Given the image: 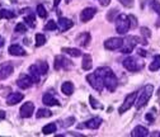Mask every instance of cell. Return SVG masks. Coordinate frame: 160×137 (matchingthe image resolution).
<instances>
[{
	"instance_id": "6da1fadb",
	"label": "cell",
	"mask_w": 160,
	"mask_h": 137,
	"mask_svg": "<svg viewBox=\"0 0 160 137\" xmlns=\"http://www.w3.org/2000/svg\"><path fill=\"white\" fill-rule=\"evenodd\" d=\"M94 72L102 77L103 83H104V86L111 93L116 90V88L118 86V79H117V76L114 75V72L109 67H98Z\"/></svg>"
},
{
	"instance_id": "7a4b0ae2",
	"label": "cell",
	"mask_w": 160,
	"mask_h": 137,
	"mask_svg": "<svg viewBox=\"0 0 160 137\" xmlns=\"http://www.w3.org/2000/svg\"><path fill=\"white\" fill-rule=\"evenodd\" d=\"M152 93H154V86L151 84L145 85L141 90L137 91V96H136V100H135V105H136L137 110L146 105V103L149 102V99L151 98Z\"/></svg>"
},
{
	"instance_id": "3957f363",
	"label": "cell",
	"mask_w": 160,
	"mask_h": 137,
	"mask_svg": "<svg viewBox=\"0 0 160 137\" xmlns=\"http://www.w3.org/2000/svg\"><path fill=\"white\" fill-rule=\"evenodd\" d=\"M116 21V31L118 34H126L130 29V19L126 14H118Z\"/></svg>"
},
{
	"instance_id": "277c9868",
	"label": "cell",
	"mask_w": 160,
	"mask_h": 137,
	"mask_svg": "<svg viewBox=\"0 0 160 137\" xmlns=\"http://www.w3.org/2000/svg\"><path fill=\"white\" fill-rule=\"evenodd\" d=\"M141 43V38L137 36H127L123 40V45L119 48L122 53H130L133 51V48L136 47V45Z\"/></svg>"
},
{
	"instance_id": "5b68a950",
	"label": "cell",
	"mask_w": 160,
	"mask_h": 137,
	"mask_svg": "<svg viewBox=\"0 0 160 137\" xmlns=\"http://www.w3.org/2000/svg\"><path fill=\"white\" fill-rule=\"evenodd\" d=\"M123 66L128 70V71H132V72H136L138 70H141L144 67V62L142 61H138L136 57H132V56H128L123 60Z\"/></svg>"
},
{
	"instance_id": "8992f818",
	"label": "cell",
	"mask_w": 160,
	"mask_h": 137,
	"mask_svg": "<svg viewBox=\"0 0 160 137\" xmlns=\"http://www.w3.org/2000/svg\"><path fill=\"white\" fill-rule=\"evenodd\" d=\"M87 81L90 84L92 88H94V89H95L97 91H99V93H101V91L103 90V88H104L103 79H102V77L99 76V75H97L95 72L87 75Z\"/></svg>"
},
{
	"instance_id": "52a82bcc",
	"label": "cell",
	"mask_w": 160,
	"mask_h": 137,
	"mask_svg": "<svg viewBox=\"0 0 160 137\" xmlns=\"http://www.w3.org/2000/svg\"><path fill=\"white\" fill-rule=\"evenodd\" d=\"M136 96H137V91H133V93L128 94V95H127V96L125 98V100H123V103L121 104V107H119L118 112H119V113H125L126 110L131 109V107H132V105L135 104Z\"/></svg>"
},
{
	"instance_id": "ba28073f",
	"label": "cell",
	"mask_w": 160,
	"mask_h": 137,
	"mask_svg": "<svg viewBox=\"0 0 160 137\" xmlns=\"http://www.w3.org/2000/svg\"><path fill=\"white\" fill-rule=\"evenodd\" d=\"M69 66H71V62L69 58H66L62 55H57L55 57V61H53V67L55 70H66Z\"/></svg>"
},
{
	"instance_id": "9c48e42d",
	"label": "cell",
	"mask_w": 160,
	"mask_h": 137,
	"mask_svg": "<svg viewBox=\"0 0 160 137\" xmlns=\"http://www.w3.org/2000/svg\"><path fill=\"white\" fill-rule=\"evenodd\" d=\"M122 45H123V40L122 38H118V37H112V38H108V40L104 41V47L111 51L119 50L122 47Z\"/></svg>"
},
{
	"instance_id": "30bf717a",
	"label": "cell",
	"mask_w": 160,
	"mask_h": 137,
	"mask_svg": "<svg viewBox=\"0 0 160 137\" xmlns=\"http://www.w3.org/2000/svg\"><path fill=\"white\" fill-rule=\"evenodd\" d=\"M102 125V118L101 117H93V118L88 120L85 123H82V125H78V128H90V130H97Z\"/></svg>"
},
{
	"instance_id": "8fae6325",
	"label": "cell",
	"mask_w": 160,
	"mask_h": 137,
	"mask_svg": "<svg viewBox=\"0 0 160 137\" xmlns=\"http://www.w3.org/2000/svg\"><path fill=\"white\" fill-rule=\"evenodd\" d=\"M33 112H34V104L32 102L24 103L19 109V114H21L22 118H29V117H32Z\"/></svg>"
},
{
	"instance_id": "7c38bea8",
	"label": "cell",
	"mask_w": 160,
	"mask_h": 137,
	"mask_svg": "<svg viewBox=\"0 0 160 137\" xmlns=\"http://www.w3.org/2000/svg\"><path fill=\"white\" fill-rule=\"evenodd\" d=\"M14 69L10 62H3L0 64V80H4L7 77H9L13 74Z\"/></svg>"
},
{
	"instance_id": "4fadbf2b",
	"label": "cell",
	"mask_w": 160,
	"mask_h": 137,
	"mask_svg": "<svg viewBox=\"0 0 160 137\" xmlns=\"http://www.w3.org/2000/svg\"><path fill=\"white\" fill-rule=\"evenodd\" d=\"M95 13H97V9L93 8V7H88V8L83 9L82 13H80V21H82L83 23L89 22L90 19H93V17L95 15Z\"/></svg>"
},
{
	"instance_id": "5bb4252c",
	"label": "cell",
	"mask_w": 160,
	"mask_h": 137,
	"mask_svg": "<svg viewBox=\"0 0 160 137\" xmlns=\"http://www.w3.org/2000/svg\"><path fill=\"white\" fill-rule=\"evenodd\" d=\"M22 14H24V23L27 26H29V28H34L36 27V18H34V14L33 12L29 9V8H26L21 12Z\"/></svg>"
},
{
	"instance_id": "9a60e30c",
	"label": "cell",
	"mask_w": 160,
	"mask_h": 137,
	"mask_svg": "<svg viewBox=\"0 0 160 137\" xmlns=\"http://www.w3.org/2000/svg\"><path fill=\"white\" fill-rule=\"evenodd\" d=\"M90 40H92L90 33L84 32V33H80V34H78V36H76L75 42H76L80 47H87V46L90 43Z\"/></svg>"
},
{
	"instance_id": "2e32d148",
	"label": "cell",
	"mask_w": 160,
	"mask_h": 137,
	"mask_svg": "<svg viewBox=\"0 0 160 137\" xmlns=\"http://www.w3.org/2000/svg\"><path fill=\"white\" fill-rule=\"evenodd\" d=\"M74 26V22L71 19L64 18V17H60L58 18V22H57V28L60 29V32H66L68 29H70Z\"/></svg>"
},
{
	"instance_id": "e0dca14e",
	"label": "cell",
	"mask_w": 160,
	"mask_h": 137,
	"mask_svg": "<svg viewBox=\"0 0 160 137\" xmlns=\"http://www.w3.org/2000/svg\"><path fill=\"white\" fill-rule=\"evenodd\" d=\"M32 84H33L32 79H31L29 76L24 75V74H22L21 76L18 77V80H17V85L21 88V89H28V88L32 86Z\"/></svg>"
},
{
	"instance_id": "ac0fdd59",
	"label": "cell",
	"mask_w": 160,
	"mask_h": 137,
	"mask_svg": "<svg viewBox=\"0 0 160 137\" xmlns=\"http://www.w3.org/2000/svg\"><path fill=\"white\" fill-rule=\"evenodd\" d=\"M23 98H24V95H23L22 93L13 91V93H10V94L8 95V98H7V104H8V105H15V104H18L19 102H21Z\"/></svg>"
},
{
	"instance_id": "d6986e66",
	"label": "cell",
	"mask_w": 160,
	"mask_h": 137,
	"mask_svg": "<svg viewBox=\"0 0 160 137\" xmlns=\"http://www.w3.org/2000/svg\"><path fill=\"white\" fill-rule=\"evenodd\" d=\"M28 72H29V77L32 79V81H33L34 84H38L39 81H41V72H39L37 65H32V66H29Z\"/></svg>"
},
{
	"instance_id": "ffe728a7",
	"label": "cell",
	"mask_w": 160,
	"mask_h": 137,
	"mask_svg": "<svg viewBox=\"0 0 160 137\" xmlns=\"http://www.w3.org/2000/svg\"><path fill=\"white\" fill-rule=\"evenodd\" d=\"M42 103H43L45 105H47V107L60 105V102L56 99V98H55L52 94H50V93H47V94L43 95V98H42Z\"/></svg>"
},
{
	"instance_id": "44dd1931",
	"label": "cell",
	"mask_w": 160,
	"mask_h": 137,
	"mask_svg": "<svg viewBox=\"0 0 160 137\" xmlns=\"http://www.w3.org/2000/svg\"><path fill=\"white\" fill-rule=\"evenodd\" d=\"M131 136L132 137H146V136H149V130L144 126H136L132 130Z\"/></svg>"
},
{
	"instance_id": "7402d4cb",
	"label": "cell",
	"mask_w": 160,
	"mask_h": 137,
	"mask_svg": "<svg viewBox=\"0 0 160 137\" xmlns=\"http://www.w3.org/2000/svg\"><path fill=\"white\" fill-rule=\"evenodd\" d=\"M9 53L13 56H26L27 51H24V48L19 45H12L9 47Z\"/></svg>"
},
{
	"instance_id": "603a6c76",
	"label": "cell",
	"mask_w": 160,
	"mask_h": 137,
	"mask_svg": "<svg viewBox=\"0 0 160 137\" xmlns=\"http://www.w3.org/2000/svg\"><path fill=\"white\" fill-rule=\"evenodd\" d=\"M92 66H93V62H92V56H90V55H88V53L83 55V61H82V67H83V70L88 71V70H90V69H92Z\"/></svg>"
},
{
	"instance_id": "cb8c5ba5",
	"label": "cell",
	"mask_w": 160,
	"mask_h": 137,
	"mask_svg": "<svg viewBox=\"0 0 160 137\" xmlns=\"http://www.w3.org/2000/svg\"><path fill=\"white\" fill-rule=\"evenodd\" d=\"M74 84L71 83V81H65V83H62V85H61V91L65 94V95H71L72 93H74Z\"/></svg>"
},
{
	"instance_id": "d4e9b609",
	"label": "cell",
	"mask_w": 160,
	"mask_h": 137,
	"mask_svg": "<svg viewBox=\"0 0 160 137\" xmlns=\"http://www.w3.org/2000/svg\"><path fill=\"white\" fill-rule=\"evenodd\" d=\"M62 52L70 55L71 57H79V56L83 55L82 51H80L79 48H72V47H64V48H62Z\"/></svg>"
},
{
	"instance_id": "484cf974",
	"label": "cell",
	"mask_w": 160,
	"mask_h": 137,
	"mask_svg": "<svg viewBox=\"0 0 160 137\" xmlns=\"http://www.w3.org/2000/svg\"><path fill=\"white\" fill-rule=\"evenodd\" d=\"M149 69H150V71H156V70L160 69V55H155L154 56V58H152V61H151Z\"/></svg>"
},
{
	"instance_id": "4316f807",
	"label": "cell",
	"mask_w": 160,
	"mask_h": 137,
	"mask_svg": "<svg viewBox=\"0 0 160 137\" xmlns=\"http://www.w3.org/2000/svg\"><path fill=\"white\" fill-rule=\"evenodd\" d=\"M56 130H57L56 123H48V125H46V126L42 128V133H43V135H52V133L56 132Z\"/></svg>"
},
{
	"instance_id": "83f0119b",
	"label": "cell",
	"mask_w": 160,
	"mask_h": 137,
	"mask_svg": "<svg viewBox=\"0 0 160 137\" xmlns=\"http://www.w3.org/2000/svg\"><path fill=\"white\" fill-rule=\"evenodd\" d=\"M14 17H15V13H13L12 10H8V9L0 10V21H2V19H12Z\"/></svg>"
},
{
	"instance_id": "f1b7e54d",
	"label": "cell",
	"mask_w": 160,
	"mask_h": 137,
	"mask_svg": "<svg viewBox=\"0 0 160 137\" xmlns=\"http://www.w3.org/2000/svg\"><path fill=\"white\" fill-rule=\"evenodd\" d=\"M46 36L43 33H37L36 34V47H41L46 43Z\"/></svg>"
},
{
	"instance_id": "f546056e",
	"label": "cell",
	"mask_w": 160,
	"mask_h": 137,
	"mask_svg": "<svg viewBox=\"0 0 160 137\" xmlns=\"http://www.w3.org/2000/svg\"><path fill=\"white\" fill-rule=\"evenodd\" d=\"M51 115H52V112H50L48 109H38L36 113V117L38 120L39 118H48Z\"/></svg>"
},
{
	"instance_id": "4dcf8cb0",
	"label": "cell",
	"mask_w": 160,
	"mask_h": 137,
	"mask_svg": "<svg viewBox=\"0 0 160 137\" xmlns=\"http://www.w3.org/2000/svg\"><path fill=\"white\" fill-rule=\"evenodd\" d=\"M89 104H90V107L93 108V109H103V104L101 103V102H98L94 96H89Z\"/></svg>"
},
{
	"instance_id": "1f68e13d",
	"label": "cell",
	"mask_w": 160,
	"mask_h": 137,
	"mask_svg": "<svg viewBox=\"0 0 160 137\" xmlns=\"http://www.w3.org/2000/svg\"><path fill=\"white\" fill-rule=\"evenodd\" d=\"M37 67H38L39 72H41L42 75L47 74V71H48V64L46 61H38L37 62Z\"/></svg>"
},
{
	"instance_id": "d6a6232c",
	"label": "cell",
	"mask_w": 160,
	"mask_h": 137,
	"mask_svg": "<svg viewBox=\"0 0 160 137\" xmlns=\"http://www.w3.org/2000/svg\"><path fill=\"white\" fill-rule=\"evenodd\" d=\"M36 12H37V15L39 18H46L47 17V10L45 9V7L42 4H38L37 8H36Z\"/></svg>"
},
{
	"instance_id": "836d02e7",
	"label": "cell",
	"mask_w": 160,
	"mask_h": 137,
	"mask_svg": "<svg viewBox=\"0 0 160 137\" xmlns=\"http://www.w3.org/2000/svg\"><path fill=\"white\" fill-rule=\"evenodd\" d=\"M43 29L47 31V32H50V31H56V29H57V23H55V21H48V22L45 24Z\"/></svg>"
},
{
	"instance_id": "e575fe53",
	"label": "cell",
	"mask_w": 160,
	"mask_h": 137,
	"mask_svg": "<svg viewBox=\"0 0 160 137\" xmlns=\"http://www.w3.org/2000/svg\"><path fill=\"white\" fill-rule=\"evenodd\" d=\"M150 8L158 14L160 15V3L158 2V0H151V3H150Z\"/></svg>"
},
{
	"instance_id": "d590c367",
	"label": "cell",
	"mask_w": 160,
	"mask_h": 137,
	"mask_svg": "<svg viewBox=\"0 0 160 137\" xmlns=\"http://www.w3.org/2000/svg\"><path fill=\"white\" fill-rule=\"evenodd\" d=\"M15 32L17 33H26L27 32V26L26 23H18L15 26Z\"/></svg>"
},
{
	"instance_id": "8d00e7d4",
	"label": "cell",
	"mask_w": 160,
	"mask_h": 137,
	"mask_svg": "<svg viewBox=\"0 0 160 137\" xmlns=\"http://www.w3.org/2000/svg\"><path fill=\"white\" fill-rule=\"evenodd\" d=\"M130 19V28H136L137 27V19L135 15H128Z\"/></svg>"
},
{
	"instance_id": "74e56055",
	"label": "cell",
	"mask_w": 160,
	"mask_h": 137,
	"mask_svg": "<svg viewBox=\"0 0 160 137\" xmlns=\"http://www.w3.org/2000/svg\"><path fill=\"white\" fill-rule=\"evenodd\" d=\"M74 122H75V117H70V118H66V120H65L64 123H61V126H62V127H69V126L74 125Z\"/></svg>"
},
{
	"instance_id": "f35d334b",
	"label": "cell",
	"mask_w": 160,
	"mask_h": 137,
	"mask_svg": "<svg viewBox=\"0 0 160 137\" xmlns=\"http://www.w3.org/2000/svg\"><path fill=\"white\" fill-rule=\"evenodd\" d=\"M119 3H121L123 7H126V8H131V7H133V0H118Z\"/></svg>"
},
{
	"instance_id": "ab89813d",
	"label": "cell",
	"mask_w": 160,
	"mask_h": 137,
	"mask_svg": "<svg viewBox=\"0 0 160 137\" xmlns=\"http://www.w3.org/2000/svg\"><path fill=\"white\" fill-rule=\"evenodd\" d=\"M141 34H144L145 37H150V36H151V32L149 31V28L142 27V28H141Z\"/></svg>"
},
{
	"instance_id": "60d3db41",
	"label": "cell",
	"mask_w": 160,
	"mask_h": 137,
	"mask_svg": "<svg viewBox=\"0 0 160 137\" xmlns=\"http://www.w3.org/2000/svg\"><path fill=\"white\" fill-rule=\"evenodd\" d=\"M145 118L149 121V123H152V122H154V120H155V117H154V114H152V113H148V114L145 115Z\"/></svg>"
},
{
	"instance_id": "b9f144b4",
	"label": "cell",
	"mask_w": 160,
	"mask_h": 137,
	"mask_svg": "<svg viewBox=\"0 0 160 137\" xmlns=\"http://www.w3.org/2000/svg\"><path fill=\"white\" fill-rule=\"evenodd\" d=\"M99 4L102 7H108L111 4V0H99Z\"/></svg>"
},
{
	"instance_id": "7bdbcfd3",
	"label": "cell",
	"mask_w": 160,
	"mask_h": 137,
	"mask_svg": "<svg viewBox=\"0 0 160 137\" xmlns=\"http://www.w3.org/2000/svg\"><path fill=\"white\" fill-rule=\"evenodd\" d=\"M137 53H138L140 56H142V57H145V56H146V52H145V50H141V48L138 50V52H137Z\"/></svg>"
},
{
	"instance_id": "ee69618b",
	"label": "cell",
	"mask_w": 160,
	"mask_h": 137,
	"mask_svg": "<svg viewBox=\"0 0 160 137\" xmlns=\"http://www.w3.org/2000/svg\"><path fill=\"white\" fill-rule=\"evenodd\" d=\"M0 120H5V112L0 109Z\"/></svg>"
},
{
	"instance_id": "f6af8a7d",
	"label": "cell",
	"mask_w": 160,
	"mask_h": 137,
	"mask_svg": "<svg viewBox=\"0 0 160 137\" xmlns=\"http://www.w3.org/2000/svg\"><path fill=\"white\" fill-rule=\"evenodd\" d=\"M60 2H61V0H55V2H53V7H55V8H57V7H58V4H60Z\"/></svg>"
},
{
	"instance_id": "bcb514c9",
	"label": "cell",
	"mask_w": 160,
	"mask_h": 137,
	"mask_svg": "<svg viewBox=\"0 0 160 137\" xmlns=\"http://www.w3.org/2000/svg\"><path fill=\"white\" fill-rule=\"evenodd\" d=\"M3 45H4V38L0 36V47H3Z\"/></svg>"
},
{
	"instance_id": "7dc6e473",
	"label": "cell",
	"mask_w": 160,
	"mask_h": 137,
	"mask_svg": "<svg viewBox=\"0 0 160 137\" xmlns=\"http://www.w3.org/2000/svg\"><path fill=\"white\" fill-rule=\"evenodd\" d=\"M65 2H66V3H68V4H69V3H70V2H71V0H65Z\"/></svg>"
},
{
	"instance_id": "c3c4849f",
	"label": "cell",
	"mask_w": 160,
	"mask_h": 137,
	"mask_svg": "<svg viewBox=\"0 0 160 137\" xmlns=\"http://www.w3.org/2000/svg\"><path fill=\"white\" fill-rule=\"evenodd\" d=\"M158 95H160V88H159V91H158Z\"/></svg>"
}]
</instances>
